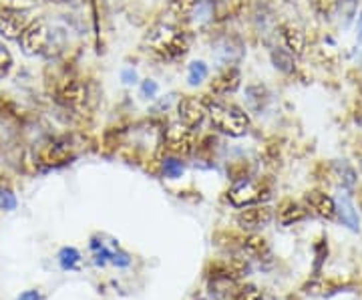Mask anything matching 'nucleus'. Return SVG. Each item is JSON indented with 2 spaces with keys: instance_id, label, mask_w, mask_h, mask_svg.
<instances>
[{
  "instance_id": "obj_9",
  "label": "nucleus",
  "mask_w": 362,
  "mask_h": 300,
  "mask_svg": "<svg viewBox=\"0 0 362 300\" xmlns=\"http://www.w3.org/2000/svg\"><path fill=\"white\" fill-rule=\"evenodd\" d=\"M306 206L324 220H334L337 218V204H334L332 197L324 194V192H318V190L308 192L306 194Z\"/></svg>"
},
{
  "instance_id": "obj_1",
  "label": "nucleus",
  "mask_w": 362,
  "mask_h": 300,
  "mask_svg": "<svg viewBox=\"0 0 362 300\" xmlns=\"http://www.w3.org/2000/svg\"><path fill=\"white\" fill-rule=\"evenodd\" d=\"M206 103L207 117L211 121V125L221 133L240 137L250 129V117L242 107L228 103V101L218 99V97H206Z\"/></svg>"
},
{
  "instance_id": "obj_3",
  "label": "nucleus",
  "mask_w": 362,
  "mask_h": 300,
  "mask_svg": "<svg viewBox=\"0 0 362 300\" xmlns=\"http://www.w3.org/2000/svg\"><path fill=\"white\" fill-rule=\"evenodd\" d=\"M268 196H270V188L264 182H244L230 190L228 200L235 208H247L262 204Z\"/></svg>"
},
{
  "instance_id": "obj_8",
  "label": "nucleus",
  "mask_w": 362,
  "mask_h": 300,
  "mask_svg": "<svg viewBox=\"0 0 362 300\" xmlns=\"http://www.w3.org/2000/svg\"><path fill=\"white\" fill-rule=\"evenodd\" d=\"M272 220V209L268 206H247L240 214H238V226L244 228V230H258L264 228L266 224Z\"/></svg>"
},
{
  "instance_id": "obj_14",
  "label": "nucleus",
  "mask_w": 362,
  "mask_h": 300,
  "mask_svg": "<svg viewBox=\"0 0 362 300\" xmlns=\"http://www.w3.org/2000/svg\"><path fill=\"white\" fill-rule=\"evenodd\" d=\"M244 250L254 258H264L270 252V246H268L266 238H262L259 234H250L247 238H244Z\"/></svg>"
},
{
  "instance_id": "obj_17",
  "label": "nucleus",
  "mask_w": 362,
  "mask_h": 300,
  "mask_svg": "<svg viewBox=\"0 0 362 300\" xmlns=\"http://www.w3.org/2000/svg\"><path fill=\"white\" fill-rule=\"evenodd\" d=\"M11 67H13V54L0 42V77H4L11 71Z\"/></svg>"
},
{
  "instance_id": "obj_6",
  "label": "nucleus",
  "mask_w": 362,
  "mask_h": 300,
  "mask_svg": "<svg viewBox=\"0 0 362 300\" xmlns=\"http://www.w3.org/2000/svg\"><path fill=\"white\" fill-rule=\"evenodd\" d=\"M16 42L21 45V49L26 54H39L49 45V26L40 18H33L30 25L26 26L25 33L21 35V39Z\"/></svg>"
},
{
  "instance_id": "obj_16",
  "label": "nucleus",
  "mask_w": 362,
  "mask_h": 300,
  "mask_svg": "<svg viewBox=\"0 0 362 300\" xmlns=\"http://www.w3.org/2000/svg\"><path fill=\"white\" fill-rule=\"evenodd\" d=\"M232 300H262V292L254 284H246L233 292Z\"/></svg>"
},
{
  "instance_id": "obj_4",
  "label": "nucleus",
  "mask_w": 362,
  "mask_h": 300,
  "mask_svg": "<svg viewBox=\"0 0 362 300\" xmlns=\"http://www.w3.org/2000/svg\"><path fill=\"white\" fill-rule=\"evenodd\" d=\"M30 16L25 8H13L4 6L0 11V37L6 40H18L25 28L30 25Z\"/></svg>"
},
{
  "instance_id": "obj_2",
  "label": "nucleus",
  "mask_w": 362,
  "mask_h": 300,
  "mask_svg": "<svg viewBox=\"0 0 362 300\" xmlns=\"http://www.w3.org/2000/svg\"><path fill=\"white\" fill-rule=\"evenodd\" d=\"M145 42H147V49L163 61H175V59L183 57L189 49L185 35L177 30L175 26L169 25L153 26L149 30Z\"/></svg>"
},
{
  "instance_id": "obj_7",
  "label": "nucleus",
  "mask_w": 362,
  "mask_h": 300,
  "mask_svg": "<svg viewBox=\"0 0 362 300\" xmlns=\"http://www.w3.org/2000/svg\"><path fill=\"white\" fill-rule=\"evenodd\" d=\"M177 113H180V121L183 125L195 129L197 125H202L207 117V103L206 97H194L187 95L177 103Z\"/></svg>"
},
{
  "instance_id": "obj_18",
  "label": "nucleus",
  "mask_w": 362,
  "mask_h": 300,
  "mask_svg": "<svg viewBox=\"0 0 362 300\" xmlns=\"http://www.w3.org/2000/svg\"><path fill=\"white\" fill-rule=\"evenodd\" d=\"M338 2H340V0H312V6H314V8H316L318 13L328 14V13H332L334 8H337Z\"/></svg>"
},
{
  "instance_id": "obj_13",
  "label": "nucleus",
  "mask_w": 362,
  "mask_h": 300,
  "mask_svg": "<svg viewBox=\"0 0 362 300\" xmlns=\"http://www.w3.org/2000/svg\"><path fill=\"white\" fill-rule=\"evenodd\" d=\"M306 212L308 209L304 208L302 204H298L294 200H286L280 204L278 208V220L284 224V226H290V224H296L300 220L306 218Z\"/></svg>"
},
{
  "instance_id": "obj_20",
  "label": "nucleus",
  "mask_w": 362,
  "mask_h": 300,
  "mask_svg": "<svg viewBox=\"0 0 362 300\" xmlns=\"http://www.w3.org/2000/svg\"><path fill=\"white\" fill-rule=\"evenodd\" d=\"M45 2H54V4H59V2H65V0H45Z\"/></svg>"
},
{
  "instance_id": "obj_5",
  "label": "nucleus",
  "mask_w": 362,
  "mask_h": 300,
  "mask_svg": "<svg viewBox=\"0 0 362 300\" xmlns=\"http://www.w3.org/2000/svg\"><path fill=\"white\" fill-rule=\"evenodd\" d=\"M165 149L171 156L185 157L194 151V129L183 125V123H173L165 131Z\"/></svg>"
},
{
  "instance_id": "obj_19",
  "label": "nucleus",
  "mask_w": 362,
  "mask_h": 300,
  "mask_svg": "<svg viewBox=\"0 0 362 300\" xmlns=\"http://www.w3.org/2000/svg\"><path fill=\"white\" fill-rule=\"evenodd\" d=\"M2 2H4L6 6H13V8H23V6H21L23 0H2ZM25 2H28V0H25Z\"/></svg>"
},
{
  "instance_id": "obj_10",
  "label": "nucleus",
  "mask_w": 362,
  "mask_h": 300,
  "mask_svg": "<svg viewBox=\"0 0 362 300\" xmlns=\"http://www.w3.org/2000/svg\"><path fill=\"white\" fill-rule=\"evenodd\" d=\"M57 95H59V99L65 105H69V107H78V105L85 101V95H87V93H85V87L78 83L77 79L66 77L59 83Z\"/></svg>"
},
{
  "instance_id": "obj_11",
  "label": "nucleus",
  "mask_w": 362,
  "mask_h": 300,
  "mask_svg": "<svg viewBox=\"0 0 362 300\" xmlns=\"http://www.w3.org/2000/svg\"><path fill=\"white\" fill-rule=\"evenodd\" d=\"M280 30H282V40H284L286 49L292 54L300 57L304 52V49H306V35H304V30L296 23H284Z\"/></svg>"
},
{
  "instance_id": "obj_12",
  "label": "nucleus",
  "mask_w": 362,
  "mask_h": 300,
  "mask_svg": "<svg viewBox=\"0 0 362 300\" xmlns=\"http://www.w3.org/2000/svg\"><path fill=\"white\" fill-rule=\"evenodd\" d=\"M238 85H240V73L235 69H228L211 81V91H214V95L221 97V95L235 91Z\"/></svg>"
},
{
  "instance_id": "obj_15",
  "label": "nucleus",
  "mask_w": 362,
  "mask_h": 300,
  "mask_svg": "<svg viewBox=\"0 0 362 300\" xmlns=\"http://www.w3.org/2000/svg\"><path fill=\"white\" fill-rule=\"evenodd\" d=\"M197 0H169V13L173 14L175 18H187L189 14L194 13Z\"/></svg>"
}]
</instances>
